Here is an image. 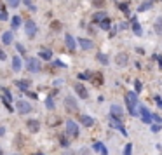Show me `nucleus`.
Masks as SVG:
<instances>
[{
	"mask_svg": "<svg viewBox=\"0 0 162 155\" xmlns=\"http://www.w3.org/2000/svg\"><path fill=\"white\" fill-rule=\"evenodd\" d=\"M126 101H127V108L131 115H138V98L134 93H127L126 94Z\"/></svg>",
	"mask_w": 162,
	"mask_h": 155,
	"instance_id": "nucleus-1",
	"label": "nucleus"
},
{
	"mask_svg": "<svg viewBox=\"0 0 162 155\" xmlns=\"http://www.w3.org/2000/svg\"><path fill=\"white\" fill-rule=\"evenodd\" d=\"M66 133L70 134V136L77 138L79 136V125L75 124L73 120H68V122H66Z\"/></svg>",
	"mask_w": 162,
	"mask_h": 155,
	"instance_id": "nucleus-2",
	"label": "nucleus"
},
{
	"mask_svg": "<svg viewBox=\"0 0 162 155\" xmlns=\"http://www.w3.org/2000/svg\"><path fill=\"white\" fill-rule=\"evenodd\" d=\"M16 110H18V113H28L31 110V105L28 101H18L16 103Z\"/></svg>",
	"mask_w": 162,
	"mask_h": 155,
	"instance_id": "nucleus-3",
	"label": "nucleus"
},
{
	"mask_svg": "<svg viewBox=\"0 0 162 155\" xmlns=\"http://www.w3.org/2000/svg\"><path fill=\"white\" fill-rule=\"evenodd\" d=\"M127 61H129V56H127L126 52H120V54L115 56V65H117V66H126Z\"/></svg>",
	"mask_w": 162,
	"mask_h": 155,
	"instance_id": "nucleus-4",
	"label": "nucleus"
},
{
	"mask_svg": "<svg viewBox=\"0 0 162 155\" xmlns=\"http://www.w3.org/2000/svg\"><path fill=\"white\" fill-rule=\"evenodd\" d=\"M25 30H26V35L28 37H35L37 33V25L33 21H26V25H25Z\"/></svg>",
	"mask_w": 162,
	"mask_h": 155,
	"instance_id": "nucleus-5",
	"label": "nucleus"
},
{
	"mask_svg": "<svg viewBox=\"0 0 162 155\" xmlns=\"http://www.w3.org/2000/svg\"><path fill=\"white\" fill-rule=\"evenodd\" d=\"M26 68H28L30 71H39V70H40V61H39V59H35V58L28 59Z\"/></svg>",
	"mask_w": 162,
	"mask_h": 155,
	"instance_id": "nucleus-6",
	"label": "nucleus"
},
{
	"mask_svg": "<svg viewBox=\"0 0 162 155\" xmlns=\"http://www.w3.org/2000/svg\"><path fill=\"white\" fill-rule=\"evenodd\" d=\"M65 107H66L68 112H77V103H75V99L72 96H68L65 99Z\"/></svg>",
	"mask_w": 162,
	"mask_h": 155,
	"instance_id": "nucleus-7",
	"label": "nucleus"
},
{
	"mask_svg": "<svg viewBox=\"0 0 162 155\" xmlns=\"http://www.w3.org/2000/svg\"><path fill=\"white\" fill-rule=\"evenodd\" d=\"M110 112H112V115H113V119H117V120H120V119H122V108L118 107V105H112Z\"/></svg>",
	"mask_w": 162,
	"mask_h": 155,
	"instance_id": "nucleus-8",
	"label": "nucleus"
},
{
	"mask_svg": "<svg viewBox=\"0 0 162 155\" xmlns=\"http://www.w3.org/2000/svg\"><path fill=\"white\" fill-rule=\"evenodd\" d=\"M140 115H141V120H143L145 124H150V122H152V115H150V112L146 110L145 107L140 110Z\"/></svg>",
	"mask_w": 162,
	"mask_h": 155,
	"instance_id": "nucleus-9",
	"label": "nucleus"
},
{
	"mask_svg": "<svg viewBox=\"0 0 162 155\" xmlns=\"http://www.w3.org/2000/svg\"><path fill=\"white\" fill-rule=\"evenodd\" d=\"M26 125H28V129H30L31 133H39L40 131V122L39 120H28Z\"/></svg>",
	"mask_w": 162,
	"mask_h": 155,
	"instance_id": "nucleus-10",
	"label": "nucleus"
},
{
	"mask_svg": "<svg viewBox=\"0 0 162 155\" xmlns=\"http://www.w3.org/2000/svg\"><path fill=\"white\" fill-rule=\"evenodd\" d=\"M75 93L79 94L82 99H86V98H87V91H86V87H84L82 84H75Z\"/></svg>",
	"mask_w": 162,
	"mask_h": 155,
	"instance_id": "nucleus-11",
	"label": "nucleus"
},
{
	"mask_svg": "<svg viewBox=\"0 0 162 155\" xmlns=\"http://www.w3.org/2000/svg\"><path fill=\"white\" fill-rule=\"evenodd\" d=\"M110 124L113 125V127H117L118 131H120V133L124 134V136H126V134H127V131H126V129H124V125L120 124V120H117V119H113V117H112V120H110Z\"/></svg>",
	"mask_w": 162,
	"mask_h": 155,
	"instance_id": "nucleus-12",
	"label": "nucleus"
},
{
	"mask_svg": "<svg viewBox=\"0 0 162 155\" xmlns=\"http://www.w3.org/2000/svg\"><path fill=\"white\" fill-rule=\"evenodd\" d=\"M91 80H92V84H94V85H101V84H103V77H101V73H92Z\"/></svg>",
	"mask_w": 162,
	"mask_h": 155,
	"instance_id": "nucleus-13",
	"label": "nucleus"
},
{
	"mask_svg": "<svg viewBox=\"0 0 162 155\" xmlns=\"http://www.w3.org/2000/svg\"><path fill=\"white\" fill-rule=\"evenodd\" d=\"M79 44L82 45V49H86V51H87V49H92V42L87 39H79Z\"/></svg>",
	"mask_w": 162,
	"mask_h": 155,
	"instance_id": "nucleus-14",
	"label": "nucleus"
},
{
	"mask_svg": "<svg viewBox=\"0 0 162 155\" xmlns=\"http://www.w3.org/2000/svg\"><path fill=\"white\" fill-rule=\"evenodd\" d=\"M65 42H66V47H68V49H72V51L75 49V40H73V37H72V35H66Z\"/></svg>",
	"mask_w": 162,
	"mask_h": 155,
	"instance_id": "nucleus-15",
	"label": "nucleus"
},
{
	"mask_svg": "<svg viewBox=\"0 0 162 155\" xmlns=\"http://www.w3.org/2000/svg\"><path fill=\"white\" fill-rule=\"evenodd\" d=\"M21 66H23V63H21V58H18V56H16V58L12 59V68L16 71H19L21 70Z\"/></svg>",
	"mask_w": 162,
	"mask_h": 155,
	"instance_id": "nucleus-16",
	"label": "nucleus"
},
{
	"mask_svg": "<svg viewBox=\"0 0 162 155\" xmlns=\"http://www.w3.org/2000/svg\"><path fill=\"white\" fill-rule=\"evenodd\" d=\"M2 42H4V44H11V42H12V33H11V31H5L4 37H2Z\"/></svg>",
	"mask_w": 162,
	"mask_h": 155,
	"instance_id": "nucleus-17",
	"label": "nucleus"
},
{
	"mask_svg": "<svg viewBox=\"0 0 162 155\" xmlns=\"http://www.w3.org/2000/svg\"><path fill=\"white\" fill-rule=\"evenodd\" d=\"M80 120H82V124H84V125H92V124H94V120H92L91 117H87V115L80 117Z\"/></svg>",
	"mask_w": 162,
	"mask_h": 155,
	"instance_id": "nucleus-18",
	"label": "nucleus"
},
{
	"mask_svg": "<svg viewBox=\"0 0 162 155\" xmlns=\"http://www.w3.org/2000/svg\"><path fill=\"white\" fill-rule=\"evenodd\" d=\"M155 31L159 35H162V18H157V21H155Z\"/></svg>",
	"mask_w": 162,
	"mask_h": 155,
	"instance_id": "nucleus-19",
	"label": "nucleus"
},
{
	"mask_svg": "<svg viewBox=\"0 0 162 155\" xmlns=\"http://www.w3.org/2000/svg\"><path fill=\"white\" fill-rule=\"evenodd\" d=\"M132 30H134L136 35H143V30H141V26L136 21H132Z\"/></svg>",
	"mask_w": 162,
	"mask_h": 155,
	"instance_id": "nucleus-20",
	"label": "nucleus"
},
{
	"mask_svg": "<svg viewBox=\"0 0 162 155\" xmlns=\"http://www.w3.org/2000/svg\"><path fill=\"white\" fill-rule=\"evenodd\" d=\"M16 85H18L19 89H23V91H26V87L30 85V82H28V80H19V82H16Z\"/></svg>",
	"mask_w": 162,
	"mask_h": 155,
	"instance_id": "nucleus-21",
	"label": "nucleus"
},
{
	"mask_svg": "<svg viewBox=\"0 0 162 155\" xmlns=\"http://www.w3.org/2000/svg\"><path fill=\"white\" fill-rule=\"evenodd\" d=\"M92 19H94V21H103V19H106V14L105 12H98V14H94V16H92Z\"/></svg>",
	"mask_w": 162,
	"mask_h": 155,
	"instance_id": "nucleus-22",
	"label": "nucleus"
},
{
	"mask_svg": "<svg viewBox=\"0 0 162 155\" xmlns=\"http://www.w3.org/2000/svg\"><path fill=\"white\" fill-rule=\"evenodd\" d=\"M150 5H152V2H143V4L138 7V11L140 12H143V11H146V9H150Z\"/></svg>",
	"mask_w": 162,
	"mask_h": 155,
	"instance_id": "nucleus-23",
	"label": "nucleus"
},
{
	"mask_svg": "<svg viewBox=\"0 0 162 155\" xmlns=\"http://www.w3.org/2000/svg\"><path fill=\"white\" fill-rule=\"evenodd\" d=\"M19 25H21V18H19V16H14V18H12V26L18 28Z\"/></svg>",
	"mask_w": 162,
	"mask_h": 155,
	"instance_id": "nucleus-24",
	"label": "nucleus"
},
{
	"mask_svg": "<svg viewBox=\"0 0 162 155\" xmlns=\"http://www.w3.org/2000/svg\"><path fill=\"white\" fill-rule=\"evenodd\" d=\"M40 58L42 59H51V51H42V52H40Z\"/></svg>",
	"mask_w": 162,
	"mask_h": 155,
	"instance_id": "nucleus-25",
	"label": "nucleus"
},
{
	"mask_svg": "<svg viewBox=\"0 0 162 155\" xmlns=\"http://www.w3.org/2000/svg\"><path fill=\"white\" fill-rule=\"evenodd\" d=\"M92 5H94V7H103V5H105V0H92Z\"/></svg>",
	"mask_w": 162,
	"mask_h": 155,
	"instance_id": "nucleus-26",
	"label": "nucleus"
},
{
	"mask_svg": "<svg viewBox=\"0 0 162 155\" xmlns=\"http://www.w3.org/2000/svg\"><path fill=\"white\" fill-rule=\"evenodd\" d=\"M7 5H9V7H18L19 0H7Z\"/></svg>",
	"mask_w": 162,
	"mask_h": 155,
	"instance_id": "nucleus-27",
	"label": "nucleus"
},
{
	"mask_svg": "<svg viewBox=\"0 0 162 155\" xmlns=\"http://www.w3.org/2000/svg\"><path fill=\"white\" fill-rule=\"evenodd\" d=\"M0 19H2V21H5V19H7V12H5L4 7H0Z\"/></svg>",
	"mask_w": 162,
	"mask_h": 155,
	"instance_id": "nucleus-28",
	"label": "nucleus"
},
{
	"mask_svg": "<svg viewBox=\"0 0 162 155\" xmlns=\"http://www.w3.org/2000/svg\"><path fill=\"white\" fill-rule=\"evenodd\" d=\"M51 28H53V30H61V23L53 21V23H51Z\"/></svg>",
	"mask_w": 162,
	"mask_h": 155,
	"instance_id": "nucleus-29",
	"label": "nucleus"
},
{
	"mask_svg": "<svg viewBox=\"0 0 162 155\" xmlns=\"http://www.w3.org/2000/svg\"><path fill=\"white\" fill-rule=\"evenodd\" d=\"M101 28H105V30H106V28H110V21H108V19H103V21H101Z\"/></svg>",
	"mask_w": 162,
	"mask_h": 155,
	"instance_id": "nucleus-30",
	"label": "nucleus"
},
{
	"mask_svg": "<svg viewBox=\"0 0 162 155\" xmlns=\"http://www.w3.org/2000/svg\"><path fill=\"white\" fill-rule=\"evenodd\" d=\"M98 59H100L103 65H106V63H108V61H106V56H105V54H100V56H98Z\"/></svg>",
	"mask_w": 162,
	"mask_h": 155,
	"instance_id": "nucleus-31",
	"label": "nucleus"
},
{
	"mask_svg": "<svg viewBox=\"0 0 162 155\" xmlns=\"http://www.w3.org/2000/svg\"><path fill=\"white\" fill-rule=\"evenodd\" d=\"M131 150H132V145L129 143V145L126 146V152H124V155H131Z\"/></svg>",
	"mask_w": 162,
	"mask_h": 155,
	"instance_id": "nucleus-32",
	"label": "nucleus"
},
{
	"mask_svg": "<svg viewBox=\"0 0 162 155\" xmlns=\"http://www.w3.org/2000/svg\"><path fill=\"white\" fill-rule=\"evenodd\" d=\"M91 75H92V73H89V71H87V73H80V79H91Z\"/></svg>",
	"mask_w": 162,
	"mask_h": 155,
	"instance_id": "nucleus-33",
	"label": "nucleus"
},
{
	"mask_svg": "<svg viewBox=\"0 0 162 155\" xmlns=\"http://www.w3.org/2000/svg\"><path fill=\"white\" fill-rule=\"evenodd\" d=\"M159 131H160V125H159V124L152 125V133H159Z\"/></svg>",
	"mask_w": 162,
	"mask_h": 155,
	"instance_id": "nucleus-34",
	"label": "nucleus"
},
{
	"mask_svg": "<svg viewBox=\"0 0 162 155\" xmlns=\"http://www.w3.org/2000/svg\"><path fill=\"white\" fill-rule=\"evenodd\" d=\"M47 108H54V103H53V99H51V98H47Z\"/></svg>",
	"mask_w": 162,
	"mask_h": 155,
	"instance_id": "nucleus-35",
	"label": "nucleus"
},
{
	"mask_svg": "<svg viewBox=\"0 0 162 155\" xmlns=\"http://www.w3.org/2000/svg\"><path fill=\"white\" fill-rule=\"evenodd\" d=\"M120 9H122L124 12H129V9H127V4H120Z\"/></svg>",
	"mask_w": 162,
	"mask_h": 155,
	"instance_id": "nucleus-36",
	"label": "nucleus"
},
{
	"mask_svg": "<svg viewBox=\"0 0 162 155\" xmlns=\"http://www.w3.org/2000/svg\"><path fill=\"white\" fill-rule=\"evenodd\" d=\"M5 58H7V56H5V52H4V51H0V59H5Z\"/></svg>",
	"mask_w": 162,
	"mask_h": 155,
	"instance_id": "nucleus-37",
	"label": "nucleus"
},
{
	"mask_svg": "<svg viewBox=\"0 0 162 155\" xmlns=\"http://www.w3.org/2000/svg\"><path fill=\"white\" fill-rule=\"evenodd\" d=\"M25 2H26V5L30 7V9H33V5H31V0H25Z\"/></svg>",
	"mask_w": 162,
	"mask_h": 155,
	"instance_id": "nucleus-38",
	"label": "nucleus"
},
{
	"mask_svg": "<svg viewBox=\"0 0 162 155\" xmlns=\"http://www.w3.org/2000/svg\"><path fill=\"white\" fill-rule=\"evenodd\" d=\"M157 105H159V107L162 108V99H160V98H157Z\"/></svg>",
	"mask_w": 162,
	"mask_h": 155,
	"instance_id": "nucleus-39",
	"label": "nucleus"
},
{
	"mask_svg": "<svg viewBox=\"0 0 162 155\" xmlns=\"http://www.w3.org/2000/svg\"><path fill=\"white\" fill-rule=\"evenodd\" d=\"M4 133H5V129H4V127H0V136H2Z\"/></svg>",
	"mask_w": 162,
	"mask_h": 155,
	"instance_id": "nucleus-40",
	"label": "nucleus"
},
{
	"mask_svg": "<svg viewBox=\"0 0 162 155\" xmlns=\"http://www.w3.org/2000/svg\"><path fill=\"white\" fill-rule=\"evenodd\" d=\"M33 155H42V153H33Z\"/></svg>",
	"mask_w": 162,
	"mask_h": 155,
	"instance_id": "nucleus-41",
	"label": "nucleus"
},
{
	"mask_svg": "<svg viewBox=\"0 0 162 155\" xmlns=\"http://www.w3.org/2000/svg\"><path fill=\"white\" fill-rule=\"evenodd\" d=\"M160 155H162V152H160Z\"/></svg>",
	"mask_w": 162,
	"mask_h": 155,
	"instance_id": "nucleus-42",
	"label": "nucleus"
}]
</instances>
